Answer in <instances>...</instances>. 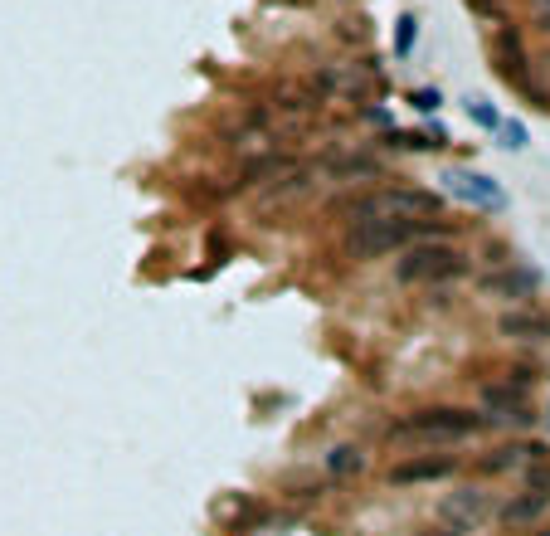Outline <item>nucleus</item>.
<instances>
[{"mask_svg": "<svg viewBox=\"0 0 550 536\" xmlns=\"http://www.w3.org/2000/svg\"><path fill=\"white\" fill-rule=\"evenodd\" d=\"M468 113H473V122H482V127H502V117L492 113L487 103H468Z\"/></svg>", "mask_w": 550, "mask_h": 536, "instance_id": "nucleus-15", "label": "nucleus"}, {"mask_svg": "<svg viewBox=\"0 0 550 536\" xmlns=\"http://www.w3.org/2000/svg\"><path fill=\"white\" fill-rule=\"evenodd\" d=\"M409 234H414L409 220H366V225L351 230V254H356V259H380V254L400 249Z\"/></svg>", "mask_w": 550, "mask_h": 536, "instance_id": "nucleus-4", "label": "nucleus"}, {"mask_svg": "<svg viewBox=\"0 0 550 536\" xmlns=\"http://www.w3.org/2000/svg\"><path fill=\"white\" fill-rule=\"evenodd\" d=\"M546 507H550V493H541V488H526L516 502H507V507H502V522H507V527H526V522H536Z\"/></svg>", "mask_w": 550, "mask_h": 536, "instance_id": "nucleus-11", "label": "nucleus"}, {"mask_svg": "<svg viewBox=\"0 0 550 536\" xmlns=\"http://www.w3.org/2000/svg\"><path fill=\"white\" fill-rule=\"evenodd\" d=\"M439 210H443V195L400 186V191L366 195V200L351 210V220H356V225H366V220H409V225H419V220H434Z\"/></svg>", "mask_w": 550, "mask_h": 536, "instance_id": "nucleus-1", "label": "nucleus"}, {"mask_svg": "<svg viewBox=\"0 0 550 536\" xmlns=\"http://www.w3.org/2000/svg\"><path fill=\"white\" fill-rule=\"evenodd\" d=\"M546 420H550V415H546Z\"/></svg>", "mask_w": 550, "mask_h": 536, "instance_id": "nucleus-21", "label": "nucleus"}, {"mask_svg": "<svg viewBox=\"0 0 550 536\" xmlns=\"http://www.w3.org/2000/svg\"><path fill=\"white\" fill-rule=\"evenodd\" d=\"M482 512H487V498L477 493V488H463V493H453V498H443L439 517L448 522V532L453 536H468L482 522Z\"/></svg>", "mask_w": 550, "mask_h": 536, "instance_id": "nucleus-6", "label": "nucleus"}, {"mask_svg": "<svg viewBox=\"0 0 550 536\" xmlns=\"http://www.w3.org/2000/svg\"><path fill=\"white\" fill-rule=\"evenodd\" d=\"M497 327H502V337H512V342H546L550 337V317L546 312H531V307L507 312Z\"/></svg>", "mask_w": 550, "mask_h": 536, "instance_id": "nucleus-9", "label": "nucleus"}, {"mask_svg": "<svg viewBox=\"0 0 550 536\" xmlns=\"http://www.w3.org/2000/svg\"><path fill=\"white\" fill-rule=\"evenodd\" d=\"M536 536H550V527H546V532H536Z\"/></svg>", "mask_w": 550, "mask_h": 536, "instance_id": "nucleus-20", "label": "nucleus"}, {"mask_svg": "<svg viewBox=\"0 0 550 536\" xmlns=\"http://www.w3.org/2000/svg\"><path fill=\"white\" fill-rule=\"evenodd\" d=\"M463 273V254L448 244H419L400 259V283H439V278H458Z\"/></svg>", "mask_w": 550, "mask_h": 536, "instance_id": "nucleus-3", "label": "nucleus"}, {"mask_svg": "<svg viewBox=\"0 0 550 536\" xmlns=\"http://www.w3.org/2000/svg\"><path fill=\"white\" fill-rule=\"evenodd\" d=\"M327 468L336 473V478H351V473H361L366 468V454L356 449V444H336L327 454Z\"/></svg>", "mask_w": 550, "mask_h": 536, "instance_id": "nucleus-13", "label": "nucleus"}, {"mask_svg": "<svg viewBox=\"0 0 550 536\" xmlns=\"http://www.w3.org/2000/svg\"><path fill=\"white\" fill-rule=\"evenodd\" d=\"M453 468H458V463L448 459V454H439V459H434V454H429V459H404V463H395V468H390V483H395V488H414V483H439V478H448Z\"/></svg>", "mask_w": 550, "mask_h": 536, "instance_id": "nucleus-7", "label": "nucleus"}, {"mask_svg": "<svg viewBox=\"0 0 550 536\" xmlns=\"http://www.w3.org/2000/svg\"><path fill=\"white\" fill-rule=\"evenodd\" d=\"M502 147H512V152L526 147V127L521 122H502Z\"/></svg>", "mask_w": 550, "mask_h": 536, "instance_id": "nucleus-14", "label": "nucleus"}, {"mask_svg": "<svg viewBox=\"0 0 550 536\" xmlns=\"http://www.w3.org/2000/svg\"><path fill=\"white\" fill-rule=\"evenodd\" d=\"M536 283H541V273H536V268H507V273L482 278V288H487V293H497V298H531V293H536Z\"/></svg>", "mask_w": 550, "mask_h": 536, "instance_id": "nucleus-10", "label": "nucleus"}, {"mask_svg": "<svg viewBox=\"0 0 550 536\" xmlns=\"http://www.w3.org/2000/svg\"><path fill=\"white\" fill-rule=\"evenodd\" d=\"M395 49H400V54L414 49V15H404V20H400V39H395Z\"/></svg>", "mask_w": 550, "mask_h": 536, "instance_id": "nucleus-16", "label": "nucleus"}, {"mask_svg": "<svg viewBox=\"0 0 550 536\" xmlns=\"http://www.w3.org/2000/svg\"><path fill=\"white\" fill-rule=\"evenodd\" d=\"M468 5H473L477 15H497V0H468Z\"/></svg>", "mask_w": 550, "mask_h": 536, "instance_id": "nucleus-19", "label": "nucleus"}, {"mask_svg": "<svg viewBox=\"0 0 550 536\" xmlns=\"http://www.w3.org/2000/svg\"><path fill=\"white\" fill-rule=\"evenodd\" d=\"M414 108H419V113H434V108H439V88H424V93H414Z\"/></svg>", "mask_w": 550, "mask_h": 536, "instance_id": "nucleus-17", "label": "nucleus"}, {"mask_svg": "<svg viewBox=\"0 0 550 536\" xmlns=\"http://www.w3.org/2000/svg\"><path fill=\"white\" fill-rule=\"evenodd\" d=\"M443 181H448V191L458 195V200H468V205H477V210H502V205H507V195H502V186H497V181H487V176H468V171H448Z\"/></svg>", "mask_w": 550, "mask_h": 536, "instance_id": "nucleus-5", "label": "nucleus"}, {"mask_svg": "<svg viewBox=\"0 0 550 536\" xmlns=\"http://www.w3.org/2000/svg\"><path fill=\"white\" fill-rule=\"evenodd\" d=\"M482 410H487V420H502V424H526L531 420L526 400L512 395V385H487V390H482Z\"/></svg>", "mask_w": 550, "mask_h": 536, "instance_id": "nucleus-8", "label": "nucleus"}, {"mask_svg": "<svg viewBox=\"0 0 550 536\" xmlns=\"http://www.w3.org/2000/svg\"><path fill=\"white\" fill-rule=\"evenodd\" d=\"M531 5H536V25L550 30V0H531Z\"/></svg>", "mask_w": 550, "mask_h": 536, "instance_id": "nucleus-18", "label": "nucleus"}, {"mask_svg": "<svg viewBox=\"0 0 550 536\" xmlns=\"http://www.w3.org/2000/svg\"><path fill=\"white\" fill-rule=\"evenodd\" d=\"M497 59H502V74L516 78V83H526V54H521V39H516L512 30L497 35Z\"/></svg>", "mask_w": 550, "mask_h": 536, "instance_id": "nucleus-12", "label": "nucleus"}, {"mask_svg": "<svg viewBox=\"0 0 550 536\" xmlns=\"http://www.w3.org/2000/svg\"><path fill=\"white\" fill-rule=\"evenodd\" d=\"M482 420L473 410H414L404 420L390 424V439H419V444H439V439H468L477 434Z\"/></svg>", "mask_w": 550, "mask_h": 536, "instance_id": "nucleus-2", "label": "nucleus"}]
</instances>
